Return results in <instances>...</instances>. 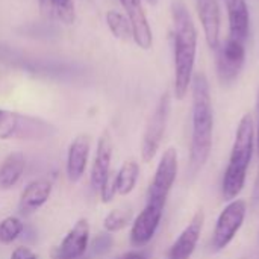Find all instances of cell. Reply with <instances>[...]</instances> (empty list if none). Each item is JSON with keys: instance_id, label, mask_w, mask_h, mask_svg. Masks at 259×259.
Instances as JSON below:
<instances>
[{"instance_id": "26", "label": "cell", "mask_w": 259, "mask_h": 259, "mask_svg": "<svg viewBox=\"0 0 259 259\" xmlns=\"http://www.w3.org/2000/svg\"><path fill=\"white\" fill-rule=\"evenodd\" d=\"M99 193H100V197H102V202H103V203L112 202L114 196L117 194V190H115V176L111 175V176L105 181V184L102 185V188L99 190Z\"/></svg>"}, {"instance_id": "2", "label": "cell", "mask_w": 259, "mask_h": 259, "mask_svg": "<svg viewBox=\"0 0 259 259\" xmlns=\"http://www.w3.org/2000/svg\"><path fill=\"white\" fill-rule=\"evenodd\" d=\"M193 99V131L190 147V167L196 175L206 164L212 149L214 109L209 91V82L203 73H197L191 80Z\"/></svg>"}, {"instance_id": "12", "label": "cell", "mask_w": 259, "mask_h": 259, "mask_svg": "<svg viewBox=\"0 0 259 259\" xmlns=\"http://www.w3.org/2000/svg\"><path fill=\"white\" fill-rule=\"evenodd\" d=\"M120 3L131 21L134 30V42L140 49L149 50L153 44V33L143 6V0H120Z\"/></svg>"}, {"instance_id": "15", "label": "cell", "mask_w": 259, "mask_h": 259, "mask_svg": "<svg viewBox=\"0 0 259 259\" xmlns=\"http://www.w3.org/2000/svg\"><path fill=\"white\" fill-rule=\"evenodd\" d=\"M114 144L109 131H103L97 141V149L91 167V187L100 190L105 181L111 176V162H112Z\"/></svg>"}, {"instance_id": "30", "label": "cell", "mask_w": 259, "mask_h": 259, "mask_svg": "<svg viewBox=\"0 0 259 259\" xmlns=\"http://www.w3.org/2000/svg\"><path fill=\"white\" fill-rule=\"evenodd\" d=\"M147 3H150V5H156L158 3V0H146Z\"/></svg>"}, {"instance_id": "7", "label": "cell", "mask_w": 259, "mask_h": 259, "mask_svg": "<svg viewBox=\"0 0 259 259\" xmlns=\"http://www.w3.org/2000/svg\"><path fill=\"white\" fill-rule=\"evenodd\" d=\"M178 168H179V161H178V150L175 147H168L156 167L155 176L150 182L149 191H147V202L149 203H156L161 206H165L168 194L176 182L178 178Z\"/></svg>"}, {"instance_id": "20", "label": "cell", "mask_w": 259, "mask_h": 259, "mask_svg": "<svg viewBox=\"0 0 259 259\" xmlns=\"http://www.w3.org/2000/svg\"><path fill=\"white\" fill-rule=\"evenodd\" d=\"M140 176V165L137 161H126L118 173L115 175V190L120 196H127L135 190L137 181Z\"/></svg>"}, {"instance_id": "16", "label": "cell", "mask_w": 259, "mask_h": 259, "mask_svg": "<svg viewBox=\"0 0 259 259\" xmlns=\"http://www.w3.org/2000/svg\"><path fill=\"white\" fill-rule=\"evenodd\" d=\"M197 15L203 29V35L206 44L211 49H217L220 46V8L219 0H194Z\"/></svg>"}, {"instance_id": "8", "label": "cell", "mask_w": 259, "mask_h": 259, "mask_svg": "<svg viewBox=\"0 0 259 259\" xmlns=\"http://www.w3.org/2000/svg\"><path fill=\"white\" fill-rule=\"evenodd\" d=\"M246 214H247V205L244 200L235 199L229 202V205L220 212L214 228V234H212L214 250L217 252L223 250L232 243V240L235 238V235L238 234V231L244 223Z\"/></svg>"}, {"instance_id": "18", "label": "cell", "mask_w": 259, "mask_h": 259, "mask_svg": "<svg viewBox=\"0 0 259 259\" xmlns=\"http://www.w3.org/2000/svg\"><path fill=\"white\" fill-rule=\"evenodd\" d=\"M229 20V36L241 42L246 41L250 27V14L246 0H225Z\"/></svg>"}, {"instance_id": "17", "label": "cell", "mask_w": 259, "mask_h": 259, "mask_svg": "<svg viewBox=\"0 0 259 259\" xmlns=\"http://www.w3.org/2000/svg\"><path fill=\"white\" fill-rule=\"evenodd\" d=\"M52 182L46 181V179H38L30 182L20 196V202H18V212L21 215H30L33 212H36L41 206H44L50 196H52Z\"/></svg>"}, {"instance_id": "1", "label": "cell", "mask_w": 259, "mask_h": 259, "mask_svg": "<svg viewBox=\"0 0 259 259\" xmlns=\"http://www.w3.org/2000/svg\"><path fill=\"white\" fill-rule=\"evenodd\" d=\"M173 20V91L178 100H182L191 87L197 56V29L184 0L171 2Z\"/></svg>"}, {"instance_id": "23", "label": "cell", "mask_w": 259, "mask_h": 259, "mask_svg": "<svg viewBox=\"0 0 259 259\" xmlns=\"http://www.w3.org/2000/svg\"><path fill=\"white\" fill-rule=\"evenodd\" d=\"M24 231V225L18 217H6L0 222V243L12 244Z\"/></svg>"}, {"instance_id": "27", "label": "cell", "mask_w": 259, "mask_h": 259, "mask_svg": "<svg viewBox=\"0 0 259 259\" xmlns=\"http://www.w3.org/2000/svg\"><path fill=\"white\" fill-rule=\"evenodd\" d=\"M11 259H38V256H36V253L32 249L20 246V247H17L11 253Z\"/></svg>"}, {"instance_id": "24", "label": "cell", "mask_w": 259, "mask_h": 259, "mask_svg": "<svg viewBox=\"0 0 259 259\" xmlns=\"http://www.w3.org/2000/svg\"><path fill=\"white\" fill-rule=\"evenodd\" d=\"M132 220V211L131 209H112L103 220V228L106 232H118L123 228H126Z\"/></svg>"}, {"instance_id": "14", "label": "cell", "mask_w": 259, "mask_h": 259, "mask_svg": "<svg viewBox=\"0 0 259 259\" xmlns=\"http://www.w3.org/2000/svg\"><path fill=\"white\" fill-rule=\"evenodd\" d=\"M90 150L91 138L87 134L77 135L70 143L67 152V178L70 182L76 184L83 178L90 159Z\"/></svg>"}, {"instance_id": "11", "label": "cell", "mask_w": 259, "mask_h": 259, "mask_svg": "<svg viewBox=\"0 0 259 259\" xmlns=\"http://www.w3.org/2000/svg\"><path fill=\"white\" fill-rule=\"evenodd\" d=\"M164 208L165 206L147 202L144 209L137 215L131 229V243L134 247H144L152 241L162 220Z\"/></svg>"}, {"instance_id": "5", "label": "cell", "mask_w": 259, "mask_h": 259, "mask_svg": "<svg viewBox=\"0 0 259 259\" xmlns=\"http://www.w3.org/2000/svg\"><path fill=\"white\" fill-rule=\"evenodd\" d=\"M56 134L44 118L0 108V141H42Z\"/></svg>"}, {"instance_id": "29", "label": "cell", "mask_w": 259, "mask_h": 259, "mask_svg": "<svg viewBox=\"0 0 259 259\" xmlns=\"http://www.w3.org/2000/svg\"><path fill=\"white\" fill-rule=\"evenodd\" d=\"M117 259H149V256L144 252H129V253H124L123 256Z\"/></svg>"}, {"instance_id": "28", "label": "cell", "mask_w": 259, "mask_h": 259, "mask_svg": "<svg viewBox=\"0 0 259 259\" xmlns=\"http://www.w3.org/2000/svg\"><path fill=\"white\" fill-rule=\"evenodd\" d=\"M256 144H258V155H259V124L258 132H256ZM253 202L259 203V168L258 175H256V181H255V187H253Z\"/></svg>"}, {"instance_id": "19", "label": "cell", "mask_w": 259, "mask_h": 259, "mask_svg": "<svg viewBox=\"0 0 259 259\" xmlns=\"http://www.w3.org/2000/svg\"><path fill=\"white\" fill-rule=\"evenodd\" d=\"M26 168V159L21 152L9 153L0 167V190L14 188L23 178Z\"/></svg>"}, {"instance_id": "3", "label": "cell", "mask_w": 259, "mask_h": 259, "mask_svg": "<svg viewBox=\"0 0 259 259\" xmlns=\"http://www.w3.org/2000/svg\"><path fill=\"white\" fill-rule=\"evenodd\" d=\"M255 146V126L249 114L243 115L238 123L232 144L229 162L222 182V193L226 200H235L246 185L247 168L252 161Z\"/></svg>"}, {"instance_id": "10", "label": "cell", "mask_w": 259, "mask_h": 259, "mask_svg": "<svg viewBox=\"0 0 259 259\" xmlns=\"http://www.w3.org/2000/svg\"><path fill=\"white\" fill-rule=\"evenodd\" d=\"M90 223L80 219L64 237L59 246L52 250V259H83L90 246Z\"/></svg>"}, {"instance_id": "9", "label": "cell", "mask_w": 259, "mask_h": 259, "mask_svg": "<svg viewBox=\"0 0 259 259\" xmlns=\"http://www.w3.org/2000/svg\"><path fill=\"white\" fill-rule=\"evenodd\" d=\"M215 56V67H217V76L219 80L223 85L234 83L240 73L243 71L244 62H246V47L244 42L228 38L223 44H220L217 49Z\"/></svg>"}, {"instance_id": "25", "label": "cell", "mask_w": 259, "mask_h": 259, "mask_svg": "<svg viewBox=\"0 0 259 259\" xmlns=\"http://www.w3.org/2000/svg\"><path fill=\"white\" fill-rule=\"evenodd\" d=\"M112 243H114V241H112V237L109 235V232H106V234H99V235L91 241V244L88 246V252H87V255H85V258L83 259H96L105 256V255L111 250Z\"/></svg>"}, {"instance_id": "22", "label": "cell", "mask_w": 259, "mask_h": 259, "mask_svg": "<svg viewBox=\"0 0 259 259\" xmlns=\"http://www.w3.org/2000/svg\"><path fill=\"white\" fill-rule=\"evenodd\" d=\"M52 15L65 24H73L76 20L74 0H46V5Z\"/></svg>"}, {"instance_id": "13", "label": "cell", "mask_w": 259, "mask_h": 259, "mask_svg": "<svg viewBox=\"0 0 259 259\" xmlns=\"http://www.w3.org/2000/svg\"><path fill=\"white\" fill-rule=\"evenodd\" d=\"M203 222H205L203 212L197 211L191 219V222L185 226V229L181 232L178 240L170 247L168 259H190L193 256L202 235Z\"/></svg>"}, {"instance_id": "4", "label": "cell", "mask_w": 259, "mask_h": 259, "mask_svg": "<svg viewBox=\"0 0 259 259\" xmlns=\"http://www.w3.org/2000/svg\"><path fill=\"white\" fill-rule=\"evenodd\" d=\"M0 61L9 67L52 80H76L85 73V68L77 62H68L47 56H35L3 46H0Z\"/></svg>"}, {"instance_id": "21", "label": "cell", "mask_w": 259, "mask_h": 259, "mask_svg": "<svg viewBox=\"0 0 259 259\" xmlns=\"http://www.w3.org/2000/svg\"><path fill=\"white\" fill-rule=\"evenodd\" d=\"M106 23L111 30V33L120 39V41H134V30L131 26L129 18L126 14H121L115 9L109 11L106 14Z\"/></svg>"}, {"instance_id": "6", "label": "cell", "mask_w": 259, "mask_h": 259, "mask_svg": "<svg viewBox=\"0 0 259 259\" xmlns=\"http://www.w3.org/2000/svg\"><path fill=\"white\" fill-rule=\"evenodd\" d=\"M170 109H171V96L168 91H165L159 97L144 131V137L141 143V158L144 162H152L161 147L170 117Z\"/></svg>"}]
</instances>
